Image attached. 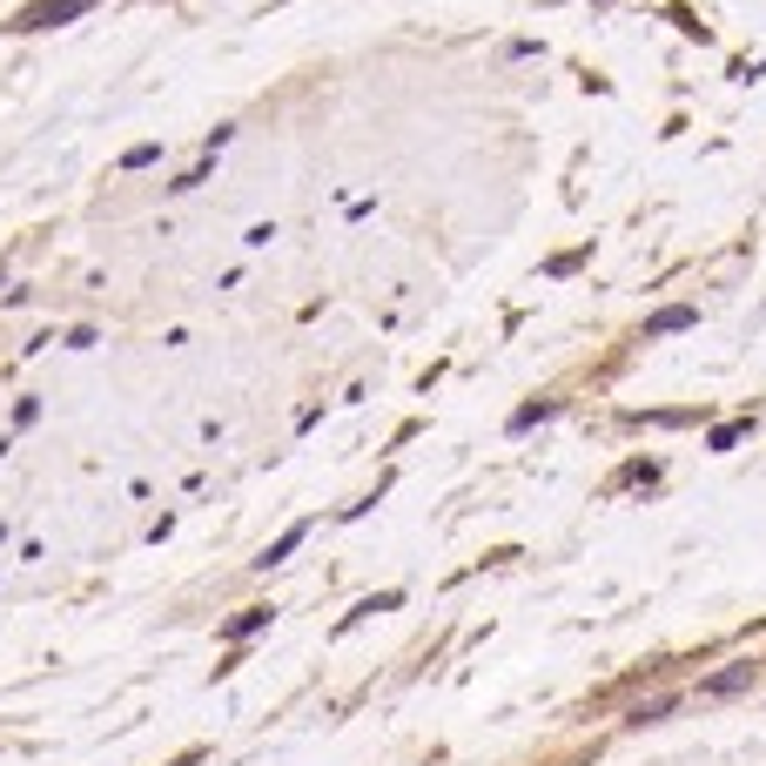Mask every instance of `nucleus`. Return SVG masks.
I'll list each match as a JSON object with an SVG mask.
<instances>
[{"label":"nucleus","mask_w":766,"mask_h":766,"mask_svg":"<svg viewBox=\"0 0 766 766\" xmlns=\"http://www.w3.org/2000/svg\"><path fill=\"white\" fill-rule=\"evenodd\" d=\"M672 329H693V309H659L646 323V336H672Z\"/></svg>","instance_id":"7ed1b4c3"},{"label":"nucleus","mask_w":766,"mask_h":766,"mask_svg":"<svg viewBox=\"0 0 766 766\" xmlns=\"http://www.w3.org/2000/svg\"><path fill=\"white\" fill-rule=\"evenodd\" d=\"M746 679H753V665H733V672H720V679H706V686H700V693H706V700H726V693H739V686H746Z\"/></svg>","instance_id":"f03ea898"},{"label":"nucleus","mask_w":766,"mask_h":766,"mask_svg":"<svg viewBox=\"0 0 766 766\" xmlns=\"http://www.w3.org/2000/svg\"><path fill=\"white\" fill-rule=\"evenodd\" d=\"M95 0H48V8H28L21 14V28H61V21H74V14H88Z\"/></svg>","instance_id":"f257e3e1"}]
</instances>
